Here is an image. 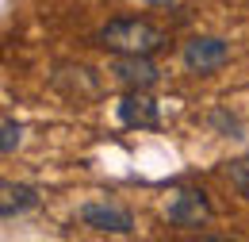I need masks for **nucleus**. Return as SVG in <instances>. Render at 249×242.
<instances>
[{
  "label": "nucleus",
  "instance_id": "9",
  "mask_svg": "<svg viewBox=\"0 0 249 242\" xmlns=\"http://www.w3.org/2000/svg\"><path fill=\"white\" fill-rule=\"evenodd\" d=\"M0 131H4V139H0V150H4V154H12L16 146H19V123L12 120V116H4Z\"/></svg>",
  "mask_w": 249,
  "mask_h": 242
},
{
  "label": "nucleus",
  "instance_id": "4",
  "mask_svg": "<svg viewBox=\"0 0 249 242\" xmlns=\"http://www.w3.org/2000/svg\"><path fill=\"white\" fill-rule=\"evenodd\" d=\"M77 215H81V223L89 231H100V235H130L134 231L130 212L119 208V204H85Z\"/></svg>",
  "mask_w": 249,
  "mask_h": 242
},
{
  "label": "nucleus",
  "instance_id": "3",
  "mask_svg": "<svg viewBox=\"0 0 249 242\" xmlns=\"http://www.w3.org/2000/svg\"><path fill=\"white\" fill-rule=\"evenodd\" d=\"M119 123L134 131H150L161 123V108L146 89H126V96L119 100Z\"/></svg>",
  "mask_w": 249,
  "mask_h": 242
},
{
  "label": "nucleus",
  "instance_id": "1",
  "mask_svg": "<svg viewBox=\"0 0 249 242\" xmlns=\"http://www.w3.org/2000/svg\"><path fill=\"white\" fill-rule=\"evenodd\" d=\"M96 39H100V46H107L115 54H154L165 46V35L146 20H111Z\"/></svg>",
  "mask_w": 249,
  "mask_h": 242
},
{
  "label": "nucleus",
  "instance_id": "10",
  "mask_svg": "<svg viewBox=\"0 0 249 242\" xmlns=\"http://www.w3.org/2000/svg\"><path fill=\"white\" fill-rule=\"evenodd\" d=\"M146 4H173V0H146Z\"/></svg>",
  "mask_w": 249,
  "mask_h": 242
},
{
  "label": "nucleus",
  "instance_id": "8",
  "mask_svg": "<svg viewBox=\"0 0 249 242\" xmlns=\"http://www.w3.org/2000/svg\"><path fill=\"white\" fill-rule=\"evenodd\" d=\"M226 181H230L249 200V158H238V161H230V165H226Z\"/></svg>",
  "mask_w": 249,
  "mask_h": 242
},
{
  "label": "nucleus",
  "instance_id": "2",
  "mask_svg": "<svg viewBox=\"0 0 249 242\" xmlns=\"http://www.w3.org/2000/svg\"><path fill=\"white\" fill-rule=\"evenodd\" d=\"M230 61V46L215 39V35H196L192 42L184 46V65L188 73H215Z\"/></svg>",
  "mask_w": 249,
  "mask_h": 242
},
{
  "label": "nucleus",
  "instance_id": "5",
  "mask_svg": "<svg viewBox=\"0 0 249 242\" xmlns=\"http://www.w3.org/2000/svg\"><path fill=\"white\" fill-rule=\"evenodd\" d=\"M169 223H177V227H203L207 219H211V204H207V196L199 192V188H180L173 200H169Z\"/></svg>",
  "mask_w": 249,
  "mask_h": 242
},
{
  "label": "nucleus",
  "instance_id": "6",
  "mask_svg": "<svg viewBox=\"0 0 249 242\" xmlns=\"http://www.w3.org/2000/svg\"><path fill=\"white\" fill-rule=\"evenodd\" d=\"M111 73L126 89H150L157 77H161V69L150 61V54H119V58L111 61Z\"/></svg>",
  "mask_w": 249,
  "mask_h": 242
},
{
  "label": "nucleus",
  "instance_id": "7",
  "mask_svg": "<svg viewBox=\"0 0 249 242\" xmlns=\"http://www.w3.org/2000/svg\"><path fill=\"white\" fill-rule=\"evenodd\" d=\"M35 204H38V192H35L31 184H12V181L0 184V215L4 219H12V215H19V212H31Z\"/></svg>",
  "mask_w": 249,
  "mask_h": 242
}]
</instances>
